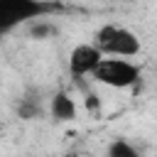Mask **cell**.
<instances>
[{"label":"cell","mask_w":157,"mask_h":157,"mask_svg":"<svg viewBox=\"0 0 157 157\" xmlns=\"http://www.w3.org/2000/svg\"><path fill=\"white\" fill-rule=\"evenodd\" d=\"M61 10L64 5L59 0H0V37Z\"/></svg>","instance_id":"obj_1"},{"label":"cell","mask_w":157,"mask_h":157,"mask_svg":"<svg viewBox=\"0 0 157 157\" xmlns=\"http://www.w3.org/2000/svg\"><path fill=\"white\" fill-rule=\"evenodd\" d=\"M103 56H118V59H130V56H137L142 44H140V37L123 27V25H103L96 29L93 34V42H91Z\"/></svg>","instance_id":"obj_2"},{"label":"cell","mask_w":157,"mask_h":157,"mask_svg":"<svg viewBox=\"0 0 157 157\" xmlns=\"http://www.w3.org/2000/svg\"><path fill=\"white\" fill-rule=\"evenodd\" d=\"M91 78L96 83H103L108 88H132L140 81V66H135L128 59L118 56H103L101 64L93 69Z\"/></svg>","instance_id":"obj_3"},{"label":"cell","mask_w":157,"mask_h":157,"mask_svg":"<svg viewBox=\"0 0 157 157\" xmlns=\"http://www.w3.org/2000/svg\"><path fill=\"white\" fill-rule=\"evenodd\" d=\"M103 54L93 47V44H76L69 54V74L74 81L83 78V76H91L93 69L101 64Z\"/></svg>","instance_id":"obj_4"},{"label":"cell","mask_w":157,"mask_h":157,"mask_svg":"<svg viewBox=\"0 0 157 157\" xmlns=\"http://www.w3.org/2000/svg\"><path fill=\"white\" fill-rule=\"evenodd\" d=\"M49 115L56 123H71L76 118V103H74V98L69 93H64V91L54 93L52 101H49Z\"/></svg>","instance_id":"obj_5"},{"label":"cell","mask_w":157,"mask_h":157,"mask_svg":"<svg viewBox=\"0 0 157 157\" xmlns=\"http://www.w3.org/2000/svg\"><path fill=\"white\" fill-rule=\"evenodd\" d=\"M17 115L22 120H34V118L42 115V103L37 98H22L20 105H17Z\"/></svg>","instance_id":"obj_6"},{"label":"cell","mask_w":157,"mask_h":157,"mask_svg":"<svg viewBox=\"0 0 157 157\" xmlns=\"http://www.w3.org/2000/svg\"><path fill=\"white\" fill-rule=\"evenodd\" d=\"M108 157H145V155L137 152L128 140H113L108 145Z\"/></svg>","instance_id":"obj_7"},{"label":"cell","mask_w":157,"mask_h":157,"mask_svg":"<svg viewBox=\"0 0 157 157\" xmlns=\"http://www.w3.org/2000/svg\"><path fill=\"white\" fill-rule=\"evenodd\" d=\"M56 32H59V27H56V25H52V22H47V20H34V22L29 25V34H32V37H37V39L54 37Z\"/></svg>","instance_id":"obj_8"},{"label":"cell","mask_w":157,"mask_h":157,"mask_svg":"<svg viewBox=\"0 0 157 157\" xmlns=\"http://www.w3.org/2000/svg\"><path fill=\"white\" fill-rule=\"evenodd\" d=\"M83 103H86V108H88V110H96V108L101 105V101H98V98H96L93 93H86V98H83Z\"/></svg>","instance_id":"obj_9"},{"label":"cell","mask_w":157,"mask_h":157,"mask_svg":"<svg viewBox=\"0 0 157 157\" xmlns=\"http://www.w3.org/2000/svg\"><path fill=\"white\" fill-rule=\"evenodd\" d=\"M66 157H83V155H66Z\"/></svg>","instance_id":"obj_10"}]
</instances>
